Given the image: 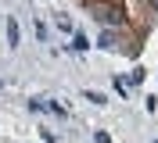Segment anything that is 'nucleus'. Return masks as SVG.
Masks as SVG:
<instances>
[{"label":"nucleus","instance_id":"f257e3e1","mask_svg":"<svg viewBox=\"0 0 158 143\" xmlns=\"http://www.w3.org/2000/svg\"><path fill=\"white\" fill-rule=\"evenodd\" d=\"M90 7L97 11V18H101V22H122V11H118L115 4H101V0H94Z\"/></svg>","mask_w":158,"mask_h":143},{"label":"nucleus","instance_id":"f03ea898","mask_svg":"<svg viewBox=\"0 0 158 143\" xmlns=\"http://www.w3.org/2000/svg\"><path fill=\"white\" fill-rule=\"evenodd\" d=\"M7 43H11V47H18V43H22V29H18L15 18H7Z\"/></svg>","mask_w":158,"mask_h":143},{"label":"nucleus","instance_id":"7ed1b4c3","mask_svg":"<svg viewBox=\"0 0 158 143\" xmlns=\"http://www.w3.org/2000/svg\"><path fill=\"white\" fill-rule=\"evenodd\" d=\"M86 100H94V104H108L104 93H97V89H86Z\"/></svg>","mask_w":158,"mask_h":143},{"label":"nucleus","instance_id":"20e7f679","mask_svg":"<svg viewBox=\"0 0 158 143\" xmlns=\"http://www.w3.org/2000/svg\"><path fill=\"white\" fill-rule=\"evenodd\" d=\"M94 140H97V143H111V136L104 133V129H97V133H94Z\"/></svg>","mask_w":158,"mask_h":143},{"label":"nucleus","instance_id":"39448f33","mask_svg":"<svg viewBox=\"0 0 158 143\" xmlns=\"http://www.w3.org/2000/svg\"><path fill=\"white\" fill-rule=\"evenodd\" d=\"M151 4H155V7H158V0H151Z\"/></svg>","mask_w":158,"mask_h":143}]
</instances>
